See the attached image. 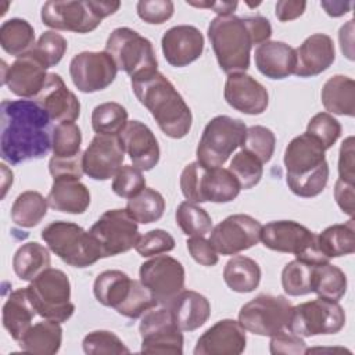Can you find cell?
<instances>
[{
	"instance_id": "obj_1",
	"label": "cell",
	"mask_w": 355,
	"mask_h": 355,
	"mask_svg": "<svg viewBox=\"0 0 355 355\" xmlns=\"http://www.w3.org/2000/svg\"><path fill=\"white\" fill-rule=\"evenodd\" d=\"M0 155L11 165L44 158L51 150V119L28 98L3 100L0 105Z\"/></svg>"
},
{
	"instance_id": "obj_2",
	"label": "cell",
	"mask_w": 355,
	"mask_h": 355,
	"mask_svg": "<svg viewBox=\"0 0 355 355\" xmlns=\"http://www.w3.org/2000/svg\"><path fill=\"white\" fill-rule=\"evenodd\" d=\"M130 85L136 98L150 111L164 135L171 139H182L190 132L191 110L164 73L147 72L130 78Z\"/></svg>"
},
{
	"instance_id": "obj_3",
	"label": "cell",
	"mask_w": 355,
	"mask_h": 355,
	"mask_svg": "<svg viewBox=\"0 0 355 355\" xmlns=\"http://www.w3.org/2000/svg\"><path fill=\"white\" fill-rule=\"evenodd\" d=\"M324 148L313 136L302 133L295 136L284 150L286 183L298 197L319 196L329 182V164Z\"/></svg>"
},
{
	"instance_id": "obj_4",
	"label": "cell",
	"mask_w": 355,
	"mask_h": 355,
	"mask_svg": "<svg viewBox=\"0 0 355 355\" xmlns=\"http://www.w3.org/2000/svg\"><path fill=\"white\" fill-rule=\"evenodd\" d=\"M208 39L219 68L230 75L250 68L251 49L255 46L247 17H215L208 25Z\"/></svg>"
},
{
	"instance_id": "obj_5",
	"label": "cell",
	"mask_w": 355,
	"mask_h": 355,
	"mask_svg": "<svg viewBox=\"0 0 355 355\" xmlns=\"http://www.w3.org/2000/svg\"><path fill=\"white\" fill-rule=\"evenodd\" d=\"M121 1H46L40 11L42 22L54 31H69L89 33L94 31L104 18L115 14Z\"/></svg>"
},
{
	"instance_id": "obj_6",
	"label": "cell",
	"mask_w": 355,
	"mask_h": 355,
	"mask_svg": "<svg viewBox=\"0 0 355 355\" xmlns=\"http://www.w3.org/2000/svg\"><path fill=\"white\" fill-rule=\"evenodd\" d=\"M180 190L191 202H230L241 187L234 175L222 166L207 168L194 161L187 164L180 173Z\"/></svg>"
},
{
	"instance_id": "obj_7",
	"label": "cell",
	"mask_w": 355,
	"mask_h": 355,
	"mask_svg": "<svg viewBox=\"0 0 355 355\" xmlns=\"http://www.w3.org/2000/svg\"><path fill=\"white\" fill-rule=\"evenodd\" d=\"M262 244L277 252L293 254L295 259L309 265H323L330 262L318 247L316 234L306 226L294 220H273L262 226Z\"/></svg>"
},
{
	"instance_id": "obj_8",
	"label": "cell",
	"mask_w": 355,
	"mask_h": 355,
	"mask_svg": "<svg viewBox=\"0 0 355 355\" xmlns=\"http://www.w3.org/2000/svg\"><path fill=\"white\" fill-rule=\"evenodd\" d=\"M40 236L47 247L69 266L87 268L101 258L89 232L73 222H51Z\"/></svg>"
},
{
	"instance_id": "obj_9",
	"label": "cell",
	"mask_w": 355,
	"mask_h": 355,
	"mask_svg": "<svg viewBox=\"0 0 355 355\" xmlns=\"http://www.w3.org/2000/svg\"><path fill=\"white\" fill-rule=\"evenodd\" d=\"M29 300L39 316L67 322L75 312L71 302V283L65 272L54 268L43 270L26 287Z\"/></svg>"
},
{
	"instance_id": "obj_10",
	"label": "cell",
	"mask_w": 355,
	"mask_h": 355,
	"mask_svg": "<svg viewBox=\"0 0 355 355\" xmlns=\"http://www.w3.org/2000/svg\"><path fill=\"white\" fill-rule=\"evenodd\" d=\"M116 64L118 71H123L130 78L158 71V61L151 42L137 31L121 26L114 29L105 43V50Z\"/></svg>"
},
{
	"instance_id": "obj_11",
	"label": "cell",
	"mask_w": 355,
	"mask_h": 355,
	"mask_svg": "<svg viewBox=\"0 0 355 355\" xmlns=\"http://www.w3.org/2000/svg\"><path fill=\"white\" fill-rule=\"evenodd\" d=\"M245 130L247 126L241 119L227 115L214 116L200 137L196 150L197 162L207 168L222 166L241 144Z\"/></svg>"
},
{
	"instance_id": "obj_12",
	"label": "cell",
	"mask_w": 355,
	"mask_h": 355,
	"mask_svg": "<svg viewBox=\"0 0 355 355\" xmlns=\"http://www.w3.org/2000/svg\"><path fill=\"white\" fill-rule=\"evenodd\" d=\"M101 258L115 257L135 248L140 239L137 222L122 208L108 209L89 229Z\"/></svg>"
},
{
	"instance_id": "obj_13",
	"label": "cell",
	"mask_w": 355,
	"mask_h": 355,
	"mask_svg": "<svg viewBox=\"0 0 355 355\" xmlns=\"http://www.w3.org/2000/svg\"><path fill=\"white\" fill-rule=\"evenodd\" d=\"M345 326V311L338 301L318 297L293 306L287 330L300 337L336 334Z\"/></svg>"
},
{
	"instance_id": "obj_14",
	"label": "cell",
	"mask_w": 355,
	"mask_h": 355,
	"mask_svg": "<svg viewBox=\"0 0 355 355\" xmlns=\"http://www.w3.org/2000/svg\"><path fill=\"white\" fill-rule=\"evenodd\" d=\"M293 305L283 295L259 294L240 308L239 322L245 331L270 337L284 329Z\"/></svg>"
},
{
	"instance_id": "obj_15",
	"label": "cell",
	"mask_w": 355,
	"mask_h": 355,
	"mask_svg": "<svg viewBox=\"0 0 355 355\" xmlns=\"http://www.w3.org/2000/svg\"><path fill=\"white\" fill-rule=\"evenodd\" d=\"M143 354H183V334L168 306L157 305L141 315L139 323Z\"/></svg>"
},
{
	"instance_id": "obj_16",
	"label": "cell",
	"mask_w": 355,
	"mask_h": 355,
	"mask_svg": "<svg viewBox=\"0 0 355 355\" xmlns=\"http://www.w3.org/2000/svg\"><path fill=\"white\" fill-rule=\"evenodd\" d=\"M139 277L153 294L157 305L168 306L184 290V268L169 255H155L143 262Z\"/></svg>"
},
{
	"instance_id": "obj_17",
	"label": "cell",
	"mask_w": 355,
	"mask_h": 355,
	"mask_svg": "<svg viewBox=\"0 0 355 355\" xmlns=\"http://www.w3.org/2000/svg\"><path fill=\"white\" fill-rule=\"evenodd\" d=\"M262 225L247 214H234L225 218L211 230L209 241L220 255H237L258 244Z\"/></svg>"
},
{
	"instance_id": "obj_18",
	"label": "cell",
	"mask_w": 355,
	"mask_h": 355,
	"mask_svg": "<svg viewBox=\"0 0 355 355\" xmlns=\"http://www.w3.org/2000/svg\"><path fill=\"white\" fill-rule=\"evenodd\" d=\"M118 68L107 51H82L69 62V75L82 93L107 89L116 78Z\"/></svg>"
},
{
	"instance_id": "obj_19",
	"label": "cell",
	"mask_w": 355,
	"mask_h": 355,
	"mask_svg": "<svg viewBox=\"0 0 355 355\" xmlns=\"http://www.w3.org/2000/svg\"><path fill=\"white\" fill-rule=\"evenodd\" d=\"M1 83L6 85L11 93L21 98H36L47 80V67L31 50L19 57L11 65L3 61Z\"/></svg>"
},
{
	"instance_id": "obj_20",
	"label": "cell",
	"mask_w": 355,
	"mask_h": 355,
	"mask_svg": "<svg viewBox=\"0 0 355 355\" xmlns=\"http://www.w3.org/2000/svg\"><path fill=\"white\" fill-rule=\"evenodd\" d=\"M125 150L118 136L96 135L82 155L83 173L93 180H108L122 168Z\"/></svg>"
},
{
	"instance_id": "obj_21",
	"label": "cell",
	"mask_w": 355,
	"mask_h": 355,
	"mask_svg": "<svg viewBox=\"0 0 355 355\" xmlns=\"http://www.w3.org/2000/svg\"><path fill=\"white\" fill-rule=\"evenodd\" d=\"M247 344L245 329L234 319H222L197 340L194 355H240Z\"/></svg>"
},
{
	"instance_id": "obj_22",
	"label": "cell",
	"mask_w": 355,
	"mask_h": 355,
	"mask_svg": "<svg viewBox=\"0 0 355 355\" xmlns=\"http://www.w3.org/2000/svg\"><path fill=\"white\" fill-rule=\"evenodd\" d=\"M223 97L232 108L247 115H261L269 105L266 87L245 72L227 75Z\"/></svg>"
},
{
	"instance_id": "obj_23",
	"label": "cell",
	"mask_w": 355,
	"mask_h": 355,
	"mask_svg": "<svg viewBox=\"0 0 355 355\" xmlns=\"http://www.w3.org/2000/svg\"><path fill=\"white\" fill-rule=\"evenodd\" d=\"M204 44L201 31L193 25L172 26L161 39L166 62L176 68H183L197 61L202 55Z\"/></svg>"
},
{
	"instance_id": "obj_24",
	"label": "cell",
	"mask_w": 355,
	"mask_h": 355,
	"mask_svg": "<svg viewBox=\"0 0 355 355\" xmlns=\"http://www.w3.org/2000/svg\"><path fill=\"white\" fill-rule=\"evenodd\" d=\"M119 141L129 155L133 166L140 171H151L159 162V144L153 130L140 121H128L118 135Z\"/></svg>"
},
{
	"instance_id": "obj_25",
	"label": "cell",
	"mask_w": 355,
	"mask_h": 355,
	"mask_svg": "<svg viewBox=\"0 0 355 355\" xmlns=\"http://www.w3.org/2000/svg\"><path fill=\"white\" fill-rule=\"evenodd\" d=\"M35 101L49 114L54 122H75L80 115V103L73 92H71L64 79L51 72L37 94Z\"/></svg>"
},
{
	"instance_id": "obj_26",
	"label": "cell",
	"mask_w": 355,
	"mask_h": 355,
	"mask_svg": "<svg viewBox=\"0 0 355 355\" xmlns=\"http://www.w3.org/2000/svg\"><path fill=\"white\" fill-rule=\"evenodd\" d=\"M295 55L294 75L298 78L316 76L324 72L336 60L333 39L326 33H313L295 49Z\"/></svg>"
},
{
	"instance_id": "obj_27",
	"label": "cell",
	"mask_w": 355,
	"mask_h": 355,
	"mask_svg": "<svg viewBox=\"0 0 355 355\" xmlns=\"http://www.w3.org/2000/svg\"><path fill=\"white\" fill-rule=\"evenodd\" d=\"M254 60L257 69L263 76L275 80L294 75L297 65L295 49L279 40H268L257 46Z\"/></svg>"
},
{
	"instance_id": "obj_28",
	"label": "cell",
	"mask_w": 355,
	"mask_h": 355,
	"mask_svg": "<svg viewBox=\"0 0 355 355\" xmlns=\"http://www.w3.org/2000/svg\"><path fill=\"white\" fill-rule=\"evenodd\" d=\"M168 308L182 331H194L200 329L211 316V304L208 298L193 290H183Z\"/></svg>"
},
{
	"instance_id": "obj_29",
	"label": "cell",
	"mask_w": 355,
	"mask_h": 355,
	"mask_svg": "<svg viewBox=\"0 0 355 355\" xmlns=\"http://www.w3.org/2000/svg\"><path fill=\"white\" fill-rule=\"evenodd\" d=\"M49 207L72 215L83 214L90 205V191L78 179H53L47 196Z\"/></svg>"
},
{
	"instance_id": "obj_30",
	"label": "cell",
	"mask_w": 355,
	"mask_h": 355,
	"mask_svg": "<svg viewBox=\"0 0 355 355\" xmlns=\"http://www.w3.org/2000/svg\"><path fill=\"white\" fill-rule=\"evenodd\" d=\"M36 311L29 300L28 290L17 288L10 293L1 311V322L12 340L18 341L32 326Z\"/></svg>"
},
{
	"instance_id": "obj_31",
	"label": "cell",
	"mask_w": 355,
	"mask_h": 355,
	"mask_svg": "<svg viewBox=\"0 0 355 355\" xmlns=\"http://www.w3.org/2000/svg\"><path fill=\"white\" fill-rule=\"evenodd\" d=\"M133 284L135 279L122 270H104L97 275L93 283V294L101 305L118 311L129 298Z\"/></svg>"
},
{
	"instance_id": "obj_32",
	"label": "cell",
	"mask_w": 355,
	"mask_h": 355,
	"mask_svg": "<svg viewBox=\"0 0 355 355\" xmlns=\"http://www.w3.org/2000/svg\"><path fill=\"white\" fill-rule=\"evenodd\" d=\"M324 110L331 115H355V82L345 75L330 76L320 92Z\"/></svg>"
},
{
	"instance_id": "obj_33",
	"label": "cell",
	"mask_w": 355,
	"mask_h": 355,
	"mask_svg": "<svg viewBox=\"0 0 355 355\" xmlns=\"http://www.w3.org/2000/svg\"><path fill=\"white\" fill-rule=\"evenodd\" d=\"M25 352L53 355L57 354L62 343V327L60 322L44 319L32 324L17 341Z\"/></svg>"
},
{
	"instance_id": "obj_34",
	"label": "cell",
	"mask_w": 355,
	"mask_h": 355,
	"mask_svg": "<svg viewBox=\"0 0 355 355\" xmlns=\"http://www.w3.org/2000/svg\"><path fill=\"white\" fill-rule=\"evenodd\" d=\"M259 265L248 257L236 255L230 258L223 268V280L226 286L236 293H251L261 282Z\"/></svg>"
},
{
	"instance_id": "obj_35",
	"label": "cell",
	"mask_w": 355,
	"mask_h": 355,
	"mask_svg": "<svg viewBox=\"0 0 355 355\" xmlns=\"http://www.w3.org/2000/svg\"><path fill=\"white\" fill-rule=\"evenodd\" d=\"M51 263L49 248L37 241L22 244L12 257V269L24 282H32Z\"/></svg>"
},
{
	"instance_id": "obj_36",
	"label": "cell",
	"mask_w": 355,
	"mask_h": 355,
	"mask_svg": "<svg viewBox=\"0 0 355 355\" xmlns=\"http://www.w3.org/2000/svg\"><path fill=\"white\" fill-rule=\"evenodd\" d=\"M318 247L329 259L349 255L355 251L354 218L345 223H336L316 234Z\"/></svg>"
},
{
	"instance_id": "obj_37",
	"label": "cell",
	"mask_w": 355,
	"mask_h": 355,
	"mask_svg": "<svg viewBox=\"0 0 355 355\" xmlns=\"http://www.w3.org/2000/svg\"><path fill=\"white\" fill-rule=\"evenodd\" d=\"M35 29L22 18H10L0 26V46L11 55L19 57L35 47Z\"/></svg>"
},
{
	"instance_id": "obj_38",
	"label": "cell",
	"mask_w": 355,
	"mask_h": 355,
	"mask_svg": "<svg viewBox=\"0 0 355 355\" xmlns=\"http://www.w3.org/2000/svg\"><path fill=\"white\" fill-rule=\"evenodd\" d=\"M49 202L39 191L26 190L18 194L11 207V219L21 227L37 226L47 215Z\"/></svg>"
},
{
	"instance_id": "obj_39",
	"label": "cell",
	"mask_w": 355,
	"mask_h": 355,
	"mask_svg": "<svg viewBox=\"0 0 355 355\" xmlns=\"http://www.w3.org/2000/svg\"><path fill=\"white\" fill-rule=\"evenodd\" d=\"M312 293L320 298L340 301L347 293V276L336 265L330 262L313 266Z\"/></svg>"
},
{
	"instance_id": "obj_40",
	"label": "cell",
	"mask_w": 355,
	"mask_h": 355,
	"mask_svg": "<svg viewBox=\"0 0 355 355\" xmlns=\"http://www.w3.org/2000/svg\"><path fill=\"white\" fill-rule=\"evenodd\" d=\"M126 211L137 223L148 225L162 218L165 200L155 189L144 187L137 196L128 200Z\"/></svg>"
},
{
	"instance_id": "obj_41",
	"label": "cell",
	"mask_w": 355,
	"mask_h": 355,
	"mask_svg": "<svg viewBox=\"0 0 355 355\" xmlns=\"http://www.w3.org/2000/svg\"><path fill=\"white\" fill-rule=\"evenodd\" d=\"M128 123L126 108L115 101L96 105L92 111V128L96 135L118 136Z\"/></svg>"
},
{
	"instance_id": "obj_42",
	"label": "cell",
	"mask_w": 355,
	"mask_h": 355,
	"mask_svg": "<svg viewBox=\"0 0 355 355\" xmlns=\"http://www.w3.org/2000/svg\"><path fill=\"white\" fill-rule=\"evenodd\" d=\"M176 223L186 236H205L212 230L211 215L191 201H182L175 212Z\"/></svg>"
},
{
	"instance_id": "obj_43",
	"label": "cell",
	"mask_w": 355,
	"mask_h": 355,
	"mask_svg": "<svg viewBox=\"0 0 355 355\" xmlns=\"http://www.w3.org/2000/svg\"><path fill=\"white\" fill-rule=\"evenodd\" d=\"M315 265L290 261L282 270V287L291 297L306 295L312 293V272Z\"/></svg>"
},
{
	"instance_id": "obj_44",
	"label": "cell",
	"mask_w": 355,
	"mask_h": 355,
	"mask_svg": "<svg viewBox=\"0 0 355 355\" xmlns=\"http://www.w3.org/2000/svg\"><path fill=\"white\" fill-rule=\"evenodd\" d=\"M82 132L75 122H61L51 132V151L54 157L71 158L80 153Z\"/></svg>"
},
{
	"instance_id": "obj_45",
	"label": "cell",
	"mask_w": 355,
	"mask_h": 355,
	"mask_svg": "<svg viewBox=\"0 0 355 355\" xmlns=\"http://www.w3.org/2000/svg\"><path fill=\"white\" fill-rule=\"evenodd\" d=\"M276 146V136L275 133L261 125H254L247 128L244 137L241 140V150L255 155L262 164H266L272 159Z\"/></svg>"
},
{
	"instance_id": "obj_46",
	"label": "cell",
	"mask_w": 355,
	"mask_h": 355,
	"mask_svg": "<svg viewBox=\"0 0 355 355\" xmlns=\"http://www.w3.org/2000/svg\"><path fill=\"white\" fill-rule=\"evenodd\" d=\"M263 164L252 154L241 150L233 155L229 171L234 175L241 189L248 190L257 186L263 175Z\"/></svg>"
},
{
	"instance_id": "obj_47",
	"label": "cell",
	"mask_w": 355,
	"mask_h": 355,
	"mask_svg": "<svg viewBox=\"0 0 355 355\" xmlns=\"http://www.w3.org/2000/svg\"><path fill=\"white\" fill-rule=\"evenodd\" d=\"M83 352L87 355H110V354H129L130 349L123 341L110 330H94L83 337Z\"/></svg>"
},
{
	"instance_id": "obj_48",
	"label": "cell",
	"mask_w": 355,
	"mask_h": 355,
	"mask_svg": "<svg viewBox=\"0 0 355 355\" xmlns=\"http://www.w3.org/2000/svg\"><path fill=\"white\" fill-rule=\"evenodd\" d=\"M67 49L68 42L61 33L55 31H46L40 35L32 51L43 61L47 68H51L62 60Z\"/></svg>"
},
{
	"instance_id": "obj_49",
	"label": "cell",
	"mask_w": 355,
	"mask_h": 355,
	"mask_svg": "<svg viewBox=\"0 0 355 355\" xmlns=\"http://www.w3.org/2000/svg\"><path fill=\"white\" fill-rule=\"evenodd\" d=\"M306 133L320 141L324 150H329L341 136V125L331 114L318 112L309 119Z\"/></svg>"
},
{
	"instance_id": "obj_50",
	"label": "cell",
	"mask_w": 355,
	"mask_h": 355,
	"mask_svg": "<svg viewBox=\"0 0 355 355\" xmlns=\"http://www.w3.org/2000/svg\"><path fill=\"white\" fill-rule=\"evenodd\" d=\"M175 244V239L169 232L164 229H153L140 236L135 250L140 257L151 258L172 251Z\"/></svg>"
},
{
	"instance_id": "obj_51",
	"label": "cell",
	"mask_w": 355,
	"mask_h": 355,
	"mask_svg": "<svg viewBox=\"0 0 355 355\" xmlns=\"http://www.w3.org/2000/svg\"><path fill=\"white\" fill-rule=\"evenodd\" d=\"M146 187V178L141 171L132 165H122L112 179V191L122 198H132Z\"/></svg>"
},
{
	"instance_id": "obj_52",
	"label": "cell",
	"mask_w": 355,
	"mask_h": 355,
	"mask_svg": "<svg viewBox=\"0 0 355 355\" xmlns=\"http://www.w3.org/2000/svg\"><path fill=\"white\" fill-rule=\"evenodd\" d=\"M140 19L151 25L166 22L175 12V4L171 0H140L136 4Z\"/></svg>"
},
{
	"instance_id": "obj_53",
	"label": "cell",
	"mask_w": 355,
	"mask_h": 355,
	"mask_svg": "<svg viewBox=\"0 0 355 355\" xmlns=\"http://www.w3.org/2000/svg\"><path fill=\"white\" fill-rule=\"evenodd\" d=\"M306 349L304 338L290 330L284 329L270 336L269 351L272 355H304L306 354Z\"/></svg>"
},
{
	"instance_id": "obj_54",
	"label": "cell",
	"mask_w": 355,
	"mask_h": 355,
	"mask_svg": "<svg viewBox=\"0 0 355 355\" xmlns=\"http://www.w3.org/2000/svg\"><path fill=\"white\" fill-rule=\"evenodd\" d=\"M186 247L191 258L202 266H215L219 261L218 252L209 240H205L204 236H191L186 240Z\"/></svg>"
},
{
	"instance_id": "obj_55",
	"label": "cell",
	"mask_w": 355,
	"mask_h": 355,
	"mask_svg": "<svg viewBox=\"0 0 355 355\" xmlns=\"http://www.w3.org/2000/svg\"><path fill=\"white\" fill-rule=\"evenodd\" d=\"M82 154L71 158H58L51 157L49 161V172L53 176V179H80L83 175V166H82Z\"/></svg>"
},
{
	"instance_id": "obj_56",
	"label": "cell",
	"mask_w": 355,
	"mask_h": 355,
	"mask_svg": "<svg viewBox=\"0 0 355 355\" xmlns=\"http://www.w3.org/2000/svg\"><path fill=\"white\" fill-rule=\"evenodd\" d=\"M338 179L355 183V147L354 136L343 140L338 151Z\"/></svg>"
},
{
	"instance_id": "obj_57",
	"label": "cell",
	"mask_w": 355,
	"mask_h": 355,
	"mask_svg": "<svg viewBox=\"0 0 355 355\" xmlns=\"http://www.w3.org/2000/svg\"><path fill=\"white\" fill-rule=\"evenodd\" d=\"M334 200L340 209L347 214L349 218H354L355 214V193L354 184L337 179L334 183Z\"/></svg>"
},
{
	"instance_id": "obj_58",
	"label": "cell",
	"mask_w": 355,
	"mask_h": 355,
	"mask_svg": "<svg viewBox=\"0 0 355 355\" xmlns=\"http://www.w3.org/2000/svg\"><path fill=\"white\" fill-rule=\"evenodd\" d=\"M306 8V1H294V0H280L276 3L275 14L280 22L293 21L304 14Z\"/></svg>"
},
{
	"instance_id": "obj_59",
	"label": "cell",
	"mask_w": 355,
	"mask_h": 355,
	"mask_svg": "<svg viewBox=\"0 0 355 355\" xmlns=\"http://www.w3.org/2000/svg\"><path fill=\"white\" fill-rule=\"evenodd\" d=\"M338 40H340V47L343 54L354 61V19H349L345 25L340 28L338 32Z\"/></svg>"
},
{
	"instance_id": "obj_60",
	"label": "cell",
	"mask_w": 355,
	"mask_h": 355,
	"mask_svg": "<svg viewBox=\"0 0 355 355\" xmlns=\"http://www.w3.org/2000/svg\"><path fill=\"white\" fill-rule=\"evenodd\" d=\"M186 4L191 7L198 8H212L214 12L218 14V17L223 15H232L233 11L237 8V1H186Z\"/></svg>"
},
{
	"instance_id": "obj_61",
	"label": "cell",
	"mask_w": 355,
	"mask_h": 355,
	"mask_svg": "<svg viewBox=\"0 0 355 355\" xmlns=\"http://www.w3.org/2000/svg\"><path fill=\"white\" fill-rule=\"evenodd\" d=\"M352 6H354L352 1H320V7L326 11L327 15L333 18H338L349 12Z\"/></svg>"
}]
</instances>
